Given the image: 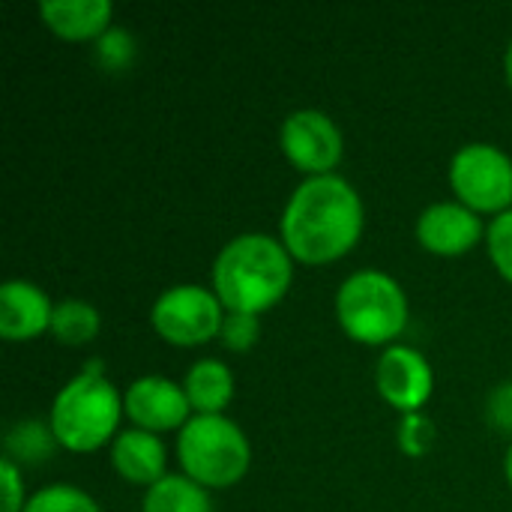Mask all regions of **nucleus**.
I'll return each mask as SVG.
<instances>
[{"label":"nucleus","mask_w":512,"mask_h":512,"mask_svg":"<svg viewBox=\"0 0 512 512\" xmlns=\"http://www.w3.org/2000/svg\"><path fill=\"white\" fill-rule=\"evenodd\" d=\"M504 69H507V81H510L512 87V42L510 48H507V57H504Z\"/></svg>","instance_id":"obj_26"},{"label":"nucleus","mask_w":512,"mask_h":512,"mask_svg":"<svg viewBox=\"0 0 512 512\" xmlns=\"http://www.w3.org/2000/svg\"><path fill=\"white\" fill-rule=\"evenodd\" d=\"M504 471H507V480H510L512 486V444L510 450H507V459H504Z\"/></svg>","instance_id":"obj_27"},{"label":"nucleus","mask_w":512,"mask_h":512,"mask_svg":"<svg viewBox=\"0 0 512 512\" xmlns=\"http://www.w3.org/2000/svg\"><path fill=\"white\" fill-rule=\"evenodd\" d=\"M186 399L192 405V411L198 414H222V408L231 402L234 396V375L225 363L207 357L192 363V369L186 372L183 381Z\"/></svg>","instance_id":"obj_15"},{"label":"nucleus","mask_w":512,"mask_h":512,"mask_svg":"<svg viewBox=\"0 0 512 512\" xmlns=\"http://www.w3.org/2000/svg\"><path fill=\"white\" fill-rule=\"evenodd\" d=\"M123 411L147 432H168L183 429L189 423V399L180 384L162 375H144L129 384L123 396Z\"/></svg>","instance_id":"obj_10"},{"label":"nucleus","mask_w":512,"mask_h":512,"mask_svg":"<svg viewBox=\"0 0 512 512\" xmlns=\"http://www.w3.org/2000/svg\"><path fill=\"white\" fill-rule=\"evenodd\" d=\"M417 237L429 252L462 255L483 237L480 216L456 201H438L426 207L417 219Z\"/></svg>","instance_id":"obj_11"},{"label":"nucleus","mask_w":512,"mask_h":512,"mask_svg":"<svg viewBox=\"0 0 512 512\" xmlns=\"http://www.w3.org/2000/svg\"><path fill=\"white\" fill-rule=\"evenodd\" d=\"M363 231V201L339 174L306 177L285 204L282 243L303 264L342 258Z\"/></svg>","instance_id":"obj_1"},{"label":"nucleus","mask_w":512,"mask_h":512,"mask_svg":"<svg viewBox=\"0 0 512 512\" xmlns=\"http://www.w3.org/2000/svg\"><path fill=\"white\" fill-rule=\"evenodd\" d=\"M486 240H489V255H492L498 273L512 282V207L492 219Z\"/></svg>","instance_id":"obj_21"},{"label":"nucleus","mask_w":512,"mask_h":512,"mask_svg":"<svg viewBox=\"0 0 512 512\" xmlns=\"http://www.w3.org/2000/svg\"><path fill=\"white\" fill-rule=\"evenodd\" d=\"M486 414H489V423L501 432H510L512 435V381L501 384L492 390L489 396V405H486Z\"/></svg>","instance_id":"obj_25"},{"label":"nucleus","mask_w":512,"mask_h":512,"mask_svg":"<svg viewBox=\"0 0 512 512\" xmlns=\"http://www.w3.org/2000/svg\"><path fill=\"white\" fill-rule=\"evenodd\" d=\"M150 321L165 342L201 345L222 333L225 306L216 291L201 285H174L153 303Z\"/></svg>","instance_id":"obj_7"},{"label":"nucleus","mask_w":512,"mask_h":512,"mask_svg":"<svg viewBox=\"0 0 512 512\" xmlns=\"http://www.w3.org/2000/svg\"><path fill=\"white\" fill-rule=\"evenodd\" d=\"M111 465L123 480L150 489L165 477V444L156 438V432L126 429L114 438Z\"/></svg>","instance_id":"obj_13"},{"label":"nucleus","mask_w":512,"mask_h":512,"mask_svg":"<svg viewBox=\"0 0 512 512\" xmlns=\"http://www.w3.org/2000/svg\"><path fill=\"white\" fill-rule=\"evenodd\" d=\"M222 342L231 351H246L255 345L258 339V315H246V312H225L222 321Z\"/></svg>","instance_id":"obj_23"},{"label":"nucleus","mask_w":512,"mask_h":512,"mask_svg":"<svg viewBox=\"0 0 512 512\" xmlns=\"http://www.w3.org/2000/svg\"><path fill=\"white\" fill-rule=\"evenodd\" d=\"M54 306L42 288L24 279H9L0 288V336L6 342H24L51 327Z\"/></svg>","instance_id":"obj_12"},{"label":"nucleus","mask_w":512,"mask_h":512,"mask_svg":"<svg viewBox=\"0 0 512 512\" xmlns=\"http://www.w3.org/2000/svg\"><path fill=\"white\" fill-rule=\"evenodd\" d=\"M291 276V252L270 234H240L213 261V291L228 312L270 309L291 288Z\"/></svg>","instance_id":"obj_2"},{"label":"nucleus","mask_w":512,"mask_h":512,"mask_svg":"<svg viewBox=\"0 0 512 512\" xmlns=\"http://www.w3.org/2000/svg\"><path fill=\"white\" fill-rule=\"evenodd\" d=\"M99 312L87 300H63L54 306L51 333L63 345H84L99 333Z\"/></svg>","instance_id":"obj_17"},{"label":"nucleus","mask_w":512,"mask_h":512,"mask_svg":"<svg viewBox=\"0 0 512 512\" xmlns=\"http://www.w3.org/2000/svg\"><path fill=\"white\" fill-rule=\"evenodd\" d=\"M24 512H102V510H99V504H96L87 492H81V489H75V486H66V483H57V486H45V489H39V492L27 501Z\"/></svg>","instance_id":"obj_18"},{"label":"nucleus","mask_w":512,"mask_h":512,"mask_svg":"<svg viewBox=\"0 0 512 512\" xmlns=\"http://www.w3.org/2000/svg\"><path fill=\"white\" fill-rule=\"evenodd\" d=\"M435 441V426L432 420H426L420 411L417 414H405L399 423V447L408 456H423Z\"/></svg>","instance_id":"obj_22"},{"label":"nucleus","mask_w":512,"mask_h":512,"mask_svg":"<svg viewBox=\"0 0 512 512\" xmlns=\"http://www.w3.org/2000/svg\"><path fill=\"white\" fill-rule=\"evenodd\" d=\"M285 156L309 177L330 174L342 159V132L336 120L318 108H300L285 117L279 132Z\"/></svg>","instance_id":"obj_8"},{"label":"nucleus","mask_w":512,"mask_h":512,"mask_svg":"<svg viewBox=\"0 0 512 512\" xmlns=\"http://www.w3.org/2000/svg\"><path fill=\"white\" fill-rule=\"evenodd\" d=\"M54 432L51 426H42V423H21L9 432L6 438V450L9 456H18L24 462H39L45 456H51V447H54Z\"/></svg>","instance_id":"obj_19"},{"label":"nucleus","mask_w":512,"mask_h":512,"mask_svg":"<svg viewBox=\"0 0 512 512\" xmlns=\"http://www.w3.org/2000/svg\"><path fill=\"white\" fill-rule=\"evenodd\" d=\"M135 57V39L129 30L123 27H108L99 39H96V60L111 69V72H120L132 63Z\"/></svg>","instance_id":"obj_20"},{"label":"nucleus","mask_w":512,"mask_h":512,"mask_svg":"<svg viewBox=\"0 0 512 512\" xmlns=\"http://www.w3.org/2000/svg\"><path fill=\"white\" fill-rule=\"evenodd\" d=\"M336 315L351 339L384 345L405 330L408 297L393 276L381 270H357L336 294Z\"/></svg>","instance_id":"obj_5"},{"label":"nucleus","mask_w":512,"mask_h":512,"mask_svg":"<svg viewBox=\"0 0 512 512\" xmlns=\"http://www.w3.org/2000/svg\"><path fill=\"white\" fill-rule=\"evenodd\" d=\"M450 183L474 213H504L512 204V159L495 144H465L450 162Z\"/></svg>","instance_id":"obj_6"},{"label":"nucleus","mask_w":512,"mask_h":512,"mask_svg":"<svg viewBox=\"0 0 512 512\" xmlns=\"http://www.w3.org/2000/svg\"><path fill=\"white\" fill-rule=\"evenodd\" d=\"M378 393L399 408L402 414H417L423 402L432 396V366L429 360L408 345H390L378 360Z\"/></svg>","instance_id":"obj_9"},{"label":"nucleus","mask_w":512,"mask_h":512,"mask_svg":"<svg viewBox=\"0 0 512 512\" xmlns=\"http://www.w3.org/2000/svg\"><path fill=\"white\" fill-rule=\"evenodd\" d=\"M120 408V396L102 375V363H90L57 393L48 426L60 447L90 453L117 432Z\"/></svg>","instance_id":"obj_3"},{"label":"nucleus","mask_w":512,"mask_h":512,"mask_svg":"<svg viewBox=\"0 0 512 512\" xmlns=\"http://www.w3.org/2000/svg\"><path fill=\"white\" fill-rule=\"evenodd\" d=\"M0 477H3V512H24V483L9 456L0 459Z\"/></svg>","instance_id":"obj_24"},{"label":"nucleus","mask_w":512,"mask_h":512,"mask_svg":"<svg viewBox=\"0 0 512 512\" xmlns=\"http://www.w3.org/2000/svg\"><path fill=\"white\" fill-rule=\"evenodd\" d=\"M114 6L108 0H42V21L63 39H99L108 30Z\"/></svg>","instance_id":"obj_14"},{"label":"nucleus","mask_w":512,"mask_h":512,"mask_svg":"<svg viewBox=\"0 0 512 512\" xmlns=\"http://www.w3.org/2000/svg\"><path fill=\"white\" fill-rule=\"evenodd\" d=\"M177 456L189 480L204 489H225L249 471V441L243 429L222 414H195L177 435Z\"/></svg>","instance_id":"obj_4"},{"label":"nucleus","mask_w":512,"mask_h":512,"mask_svg":"<svg viewBox=\"0 0 512 512\" xmlns=\"http://www.w3.org/2000/svg\"><path fill=\"white\" fill-rule=\"evenodd\" d=\"M141 512H213L210 495L189 477L165 474L144 495Z\"/></svg>","instance_id":"obj_16"}]
</instances>
